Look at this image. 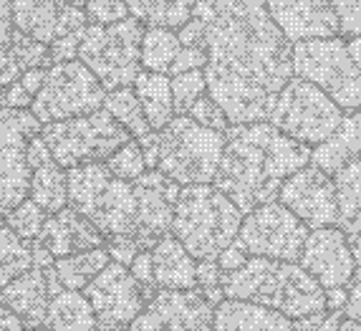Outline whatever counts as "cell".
<instances>
[{
	"mask_svg": "<svg viewBox=\"0 0 361 331\" xmlns=\"http://www.w3.org/2000/svg\"><path fill=\"white\" fill-rule=\"evenodd\" d=\"M177 36L182 46L205 51L207 97L230 124L265 121L293 78V43L271 20L265 0H200Z\"/></svg>",
	"mask_w": 361,
	"mask_h": 331,
	"instance_id": "obj_1",
	"label": "cell"
},
{
	"mask_svg": "<svg viewBox=\"0 0 361 331\" xmlns=\"http://www.w3.org/2000/svg\"><path fill=\"white\" fill-rule=\"evenodd\" d=\"M311 162V147L298 145L268 121L230 124L212 185L225 193L243 215L273 203L283 182Z\"/></svg>",
	"mask_w": 361,
	"mask_h": 331,
	"instance_id": "obj_2",
	"label": "cell"
},
{
	"mask_svg": "<svg viewBox=\"0 0 361 331\" xmlns=\"http://www.w3.org/2000/svg\"><path fill=\"white\" fill-rule=\"evenodd\" d=\"M225 299L250 301L273 308L290 321L326 311V291L298 263L271 258H247L240 268L223 273Z\"/></svg>",
	"mask_w": 361,
	"mask_h": 331,
	"instance_id": "obj_3",
	"label": "cell"
},
{
	"mask_svg": "<svg viewBox=\"0 0 361 331\" xmlns=\"http://www.w3.org/2000/svg\"><path fill=\"white\" fill-rule=\"evenodd\" d=\"M243 212L215 185L180 187L172 235L195 260H217L238 238Z\"/></svg>",
	"mask_w": 361,
	"mask_h": 331,
	"instance_id": "obj_4",
	"label": "cell"
},
{
	"mask_svg": "<svg viewBox=\"0 0 361 331\" xmlns=\"http://www.w3.org/2000/svg\"><path fill=\"white\" fill-rule=\"evenodd\" d=\"M68 207L97 225L104 238L137 233V190L134 182L116 180L104 162L71 167Z\"/></svg>",
	"mask_w": 361,
	"mask_h": 331,
	"instance_id": "obj_5",
	"label": "cell"
},
{
	"mask_svg": "<svg viewBox=\"0 0 361 331\" xmlns=\"http://www.w3.org/2000/svg\"><path fill=\"white\" fill-rule=\"evenodd\" d=\"M159 134V162L162 172L180 187L212 185L223 160L225 134L207 129L187 114H177Z\"/></svg>",
	"mask_w": 361,
	"mask_h": 331,
	"instance_id": "obj_6",
	"label": "cell"
},
{
	"mask_svg": "<svg viewBox=\"0 0 361 331\" xmlns=\"http://www.w3.org/2000/svg\"><path fill=\"white\" fill-rule=\"evenodd\" d=\"M142 36L145 25L132 16L111 25L89 23L76 59L99 78L104 91L124 89L142 73Z\"/></svg>",
	"mask_w": 361,
	"mask_h": 331,
	"instance_id": "obj_7",
	"label": "cell"
},
{
	"mask_svg": "<svg viewBox=\"0 0 361 331\" xmlns=\"http://www.w3.org/2000/svg\"><path fill=\"white\" fill-rule=\"evenodd\" d=\"M41 137L49 147L54 162L63 169L106 162L121 145H127L132 139L127 129L121 127L106 109L76 116V119L43 124Z\"/></svg>",
	"mask_w": 361,
	"mask_h": 331,
	"instance_id": "obj_8",
	"label": "cell"
},
{
	"mask_svg": "<svg viewBox=\"0 0 361 331\" xmlns=\"http://www.w3.org/2000/svg\"><path fill=\"white\" fill-rule=\"evenodd\" d=\"M343 109L326 91L313 86L306 78L293 76L278 91L268 114V124L283 132L298 145L316 147L341 124Z\"/></svg>",
	"mask_w": 361,
	"mask_h": 331,
	"instance_id": "obj_9",
	"label": "cell"
},
{
	"mask_svg": "<svg viewBox=\"0 0 361 331\" xmlns=\"http://www.w3.org/2000/svg\"><path fill=\"white\" fill-rule=\"evenodd\" d=\"M293 76L306 78L313 86L326 91L343 112L361 109V71L346 51V41L313 38L293 43Z\"/></svg>",
	"mask_w": 361,
	"mask_h": 331,
	"instance_id": "obj_10",
	"label": "cell"
},
{
	"mask_svg": "<svg viewBox=\"0 0 361 331\" xmlns=\"http://www.w3.org/2000/svg\"><path fill=\"white\" fill-rule=\"evenodd\" d=\"M106 91L99 78L81 61H63L46 68L43 86L33 97L30 114L43 124L63 119H76L104 109Z\"/></svg>",
	"mask_w": 361,
	"mask_h": 331,
	"instance_id": "obj_11",
	"label": "cell"
},
{
	"mask_svg": "<svg viewBox=\"0 0 361 331\" xmlns=\"http://www.w3.org/2000/svg\"><path fill=\"white\" fill-rule=\"evenodd\" d=\"M308 228L278 200L265 203L243 215L235 243L247 258H271L298 263Z\"/></svg>",
	"mask_w": 361,
	"mask_h": 331,
	"instance_id": "obj_12",
	"label": "cell"
},
{
	"mask_svg": "<svg viewBox=\"0 0 361 331\" xmlns=\"http://www.w3.org/2000/svg\"><path fill=\"white\" fill-rule=\"evenodd\" d=\"M41 134V121L30 109L0 107V217L28 200L30 167L25 150L33 137Z\"/></svg>",
	"mask_w": 361,
	"mask_h": 331,
	"instance_id": "obj_13",
	"label": "cell"
},
{
	"mask_svg": "<svg viewBox=\"0 0 361 331\" xmlns=\"http://www.w3.org/2000/svg\"><path fill=\"white\" fill-rule=\"evenodd\" d=\"M54 263V255L41 243H33V265L0 291V301L23 321L25 329H38L46 324L51 299L63 291L56 278Z\"/></svg>",
	"mask_w": 361,
	"mask_h": 331,
	"instance_id": "obj_14",
	"label": "cell"
},
{
	"mask_svg": "<svg viewBox=\"0 0 361 331\" xmlns=\"http://www.w3.org/2000/svg\"><path fill=\"white\" fill-rule=\"evenodd\" d=\"M278 203L286 205L308 230L331 228L338 223L336 182L313 164L301 167L283 182Z\"/></svg>",
	"mask_w": 361,
	"mask_h": 331,
	"instance_id": "obj_15",
	"label": "cell"
},
{
	"mask_svg": "<svg viewBox=\"0 0 361 331\" xmlns=\"http://www.w3.org/2000/svg\"><path fill=\"white\" fill-rule=\"evenodd\" d=\"M215 306L197 289L157 291L127 331H212Z\"/></svg>",
	"mask_w": 361,
	"mask_h": 331,
	"instance_id": "obj_16",
	"label": "cell"
},
{
	"mask_svg": "<svg viewBox=\"0 0 361 331\" xmlns=\"http://www.w3.org/2000/svg\"><path fill=\"white\" fill-rule=\"evenodd\" d=\"M81 294L91 303L97 321L129 326L147 306V296L127 265L111 263Z\"/></svg>",
	"mask_w": 361,
	"mask_h": 331,
	"instance_id": "obj_17",
	"label": "cell"
},
{
	"mask_svg": "<svg viewBox=\"0 0 361 331\" xmlns=\"http://www.w3.org/2000/svg\"><path fill=\"white\" fill-rule=\"evenodd\" d=\"M298 265L324 291L346 289L356 276V263L346 243V235L336 225L308 233Z\"/></svg>",
	"mask_w": 361,
	"mask_h": 331,
	"instance_id": "obj_18",
	"label": "cell"
},
{
	"mask_svg": "<svg viewBox=\"0 0 361 331\" xmlns=\"http://www.w3.org/2000/svg\"><path fill=\"white\" fill-rule=\"evenodd\" d=\"M134 190H137V233L134 238L142 251H152L172 230L180 185L154 169V172H145L139 180H134Z\"/></svg>",
	"mask_w": 361,
	"mask_h": 331,
	"instance_id": "obj_19",
	"label": "cell"
},
{
	"mask_svg": "<svg viewBox=\"0 0 361 331\" xmlns=\"http://www.w3.org/2000/svg\"><path fill=\"white\" fill-rule=\"evenodd\" d=\"M11 13L16 30L46 46L81 33L89 25L84 8L63 0H11Z\"/></svg>",
	"mask_w": 361,
	"mask_h": 331,
	"instance_id": "obj_20",
	"label": "cell"
},
{
	"mask_svg": "<svg viewBox=\"0 0 361 331\" xmlns=\"http://www.w3.org/2000/svg\"><path fill=\"white\" fill-rule=\"evenodd\" d=\"M265 11L290 43L338 36L331 0H265Z\"/></svg>",
	"mask_w": 361,
	"mask_h": 331,
	"instance_id": "obj_21",
	"label": "cell"
},
{
	"mask_svg": "<svg viewBox=\"0 0 361 331\" xmlns=\"http://www.w3.org/2000/svg\"><path fill=\"white\" fill-rule=\"evenodd\" d=\"M54 258H66V255L84 253V251H94V248H104L106 238L97 230V225L89 223L84 215H78L73 207H63V210L54 212L46 217L41 235L36 238Z\"/></svg>",
	"mask_w": 361,
	"mask_h": 331,
	"instance_id": "obj_22",
	"label": "cell"
},
{
	"mask_svg": "<svg viewBox=\"0 0 361 331\" xmlns=\"http://www.w3.org/2000/svg\"><path fill=\"white\" fill-rule=\"evenodd\" d=\"M154 283L159 291H192L197 289V260L187 253L175 235H164L149 251Z\"/></svg>",
	"mask_w": 361,
	"mask_h": 331,
	"instance_id": "obj_23",
	"label": "cell"
},
{
	"mask_svg": "<svg viewBox=\"0 0 361 331\" xmlns=\"http://www.w3.org/2000/svg\"><path fill=\"white\" fill-rule=\"evenodd\" d=\"M361 155V109L343 114L341 124L334 129L331 137H326L321 145L311 150L313 167H319L326 175H336L346 164H351Z\"/></svg>",
	"mask_w": 361,
	"mask_h": 331,
	"instance_id": "obj_24",
	"label": "cell"
},
{
	"mask_svg": "<svg viewBox=\"0 0 361 331\" xmlns=\"http://www.w3.org/2000/svg\"><path fill=\"white\" fill-rule=\"evenodd\" d=\"M293 321L273 308L223 299L212 313V331H290Z\"/></svg>",
	"mask_w": 361,
	"mask_h": 331,
	"instance_id": "obj_25",
	"label": "cell"
},
{
	"mask_svg": "<svg viewBox=\"0 0 361 331\" xmlns=\"http://www.w3.org/2000/svg\"><path fill=\"white\" fill-rule=\"evenodd\" d=\"M134 94H137L142 112L147 116L152 132H162L169 121L175 119V99H172V84L169 76L154 71H142L132 84Z\"/></svg>",
	"mask_w": 361,
	"mask_h": 331,
	"instance_id": "obj_26",
	"label": "cell"
},
{
	"mask_svg": "<svg viewBox=\"0 0 361 331\" xmlns=\"http://www.w3.org/2000/svg\"><path fill=\"white\" fill-rule=\"evenodd\" d=\"M51 331H94L97 313L81 291H59L51 299L46 324Z\"/></svg>",
	"mask_w": 361,
	"mask_h": 331,
	"instance_id": "obj_27",
	"label": "cell"
},
{
	"mask_svg": "<svg viewBox=\"0 0 361 331\" xmlns=\"http://www.w3.org/2000/svg\"><path fill=\"white\" fill-rule=\"evenodd\" d=\"M200 0H127L129 16L145 28L180 30L192 18Z\"/></svg>",
	"mask_w": 361,
	"mask_h": 331,
	"instance_id": "obj_28",
	"label": "cell"
},
{
	"mask_svg": "<svg viewBox=\"0 0 361 331\" xmlns=\"http://www.w3.org/2000/svg\"><path fill=\"white\" fill-rule=\"evenodd\" d=\"M28 198L41 207L46 215L63 210L68 205V175L63 167L51 160L30 172V190Z\"/></svg>",
	"mask_w": 361,
	"mask_h": 331,
	"instance_id": "obj_29",
	"label": "cell"
},
{
	"mask_svg": "<svg viewBox=\"0 0 361 331\" xmlns=\"http://www.w3.org/2000/svg\"><path fill=\"white\" fill-rule=\"evenodd\" d=\"M111 263L106 248H94L84 253L66 255V258H56V278H59L61 289L66 291H84L99 273Z\"/></svg>",
	"mask_w": 361,
	"mask_h": 331,
	"instance_id": "obj_30",
	"label": "cell"
},
{
	"mask_svg": "<svg viewBox=\"0 0 361 331\" xmlns=\"http://www.w3.org/2000/svg\"><path fill=\"white\" fill-rule=\"evenodd\" d=\"M182 51L177 30L167 28H145L142 36V71H154L172 76L175 61Z\"/></svg>",
	"mask_w": 361,
	"mask_h": 331,
	"instance_id": "obj_31",
	"label": "cell"
},
{
	"mask_svg": "<svg viewBox=\"0 0 361 331\" xmlns=\"http://www.w3.org/2000/svg\"><path fill=\"white\" fill-rule=\"evenodd\" d=\"M30 265H33V243L18 238L6 225V220H0V291L23 276Z\"/></svg>",
	"mask_w": 361,
	"mask_h": 331,
	"instance_id": "obj_32",
	"label": "cell"
},
{
	"mask_svg": "<svg viewBox=\"0 0 361 331\" xmlns=\"http://www.w3.org/2000/svg\"><path fill=\"white\" fill-rule=\"evenodd\" d=\"M104 109L109 114L119 121L121 127L127 129L129 137L139 139L149 134V124H147V116L142 112V104H139L137 94H134L132 86H124V89L106 91V99H104Z\"/></svg>",
	"mask_w": 361,
	"mask_h": 331,
	"instance_id": "obj_33",
	"label": "cell"
},
{
	"mask_svg": "<svg viewBox=\"0 0 361 331\" xmlns=\"http://www.w3.org/2000/svg\"><path fill=\"white\" fill-rule=\"evenodd\" d=\"M104 164H106V169L116 177V180H124V182L139 180V177L147 172L145 157H142V147H139L137 139H129L127 145H121Z\"/></svg>",
	"mask_w": 361,
	"mask_h": 331,
	"instance_id": "obj_34",
	"label": "cell"
},
{
	"mask_svg": "<svg viewBox=\"0 0 361 331\" xmlns=\"http://www.w3.org/2000/svg\"><path fill=\"white\" fill-rule=\"evenodd\" d=\"M46 212L38 207L33 200H23L20 205H16L11 212L6 215V225L13 230V233L18 235V238H23V241H36L38 235H41L43 230V223H46Z\"/></svg>",
	"mask_w": 361,
	"mask_h": 331,
	"instance_id": "obj_35",
	"label": "cell"
},
{
	"mask_svg": "<svg viewBox=\"0 0 361 331\" xmlns=\"http://www.w3.org/2000/svg\"><path fill=\"white\" fill-rule=\"evenodd\" d=\"M169 84H172V99H175L177 114H187V109L192 107L200 97L207 94V81H205V71H202V68L169 76Z\"/></svg>",
	"mask_w": 361,
	"mask_h": 331,
	"instance_id": "obj_36",
	"label": "cell"
},
{
	"mask_svg": "<svg viewBox=\"0 0 361 331\" xmlns=\"http://www.w3.org/2000/svg\"><path fill=\"white\" fill-rule=\"evenodd\" d=\"M11 54L16 59V64L20 66V71H30V68H49L54 66L51 61V51L46 43L33 41L30 36H23L20 30L13 33L11 41Z\"/></svg>",
	"mask_w": 361,
	"mask_h": 331,
	"instance_id": "obj_37",
	"label": "cell"
},
{
	"mask_svg": "<svg viewBox=\"0 0 361 331\" xmlns=\"http://www.w3.org/2000/svg\"><path fill=\"white\" fill-rule=\"evenodd\" d=\"M187 116L192 121H197V124H202V127L207 129H215V132H228L230 121L228 116H225V112L220 109V104L215 102L212 97H200L197 102L192 104V107L187 109Z\"/></svg>",
	"mask_w": 361,
	"mask_h": 331,
	"instance_id": "obj_38",
	"label": "cell"
},
{
	"mask_svg": "<svg viewBox=\"0 0 361 331\" xmlns=\"http://www.w3.org/2000/svg\"><path fill=\"white\" fill-rule=\"evenodd\" d=\"M86 20L94 25H111L129 18L127 0H86Z\"/></svg>",
	"mask_w": 361,
	"mask_h": 331,
	"instance_id": "obj_39",
	"label": "cell"
},
{
	"mask_svg": "<svg viewBox=\"0 0 361 331\" xmlns=\"http://www.w3.org/2000/svg\"><path fill=\"white\" fill-rule=\"evenodd\" d=\"M13 33H16V25L13 23H0V89L13 81H18L20 66L16 64L11 54V41H13Z\"/></svg>",
	"mask_w": 361,
	"mask_h": 331,
	"instance_id": "obj_40",
	"label": "cell"
},
{
	"mask_svg": "<svg viewBox=\"0 0 361 331\" xmlns=\"http://www.w3.org/2000/svg\"><path fill=\"white\" fill-rule=\"evenodd\" d=\"M338 20V33L343 36H361V0H331Z\"/></svg>",
	"mask_w": 361,
	"mask_h": 331,
	"instance_id": "obj_41",
	"label": "cell"
},
{
	"mask_svg": "<svg viewBox=\"0 0 361 331\" xmlns=\"http://www.w3.org/2000/svg\"><path fill=\"white\" fill-rule=\"evenodd\" d=\"M104 248H106L109 258L114 260V263L127 265V268H129V263L142 253V248H139L134 235H114V238H106Z\"/></svg>",
	"mask_w": 361,
	"mask_h": 331,
	"instance_id": "obj_42",
	"label": "cell"
},
{
	"mask_svg": "<svg viewBox=\"0 0 361 331\" xmlns=\"http://www.w3.org/2000/svg\"><path fill=\"white\" fill-rule=\"evenodd\" d=\"M341 319V311H319L311 313V316H303V319H295L290 331H336Z\"/></svg>",
	"mask_w": 361,
	"mask_h": 331,
	"instance_id": "obj_43",
	"label": "cell"
},
{
	"mask_svg": "<svg viewBox=\"0 0 361 331\" xmlns=\"http://www.w3.org/2000/svg\"><path fill=\"white\" fill-rule=\"evenodd\" d=\"M30 104H33V97L18 81H13V84L0 89V107L3 109H30Z\"/></svg>",
	"mask_w": 361,
	"mask_h": 331,
	"instance_id": "obj_44",
	"label": "cell"
},
{
	"mask_svg": "<svg viewBox=\"0 0 361 331\" xmlns=\"http://www.w3.org/2000/svg\"><path fill=\"white\" fill-rule=\"evenodd\" d=\"M205 51L202 49H195V46H182L180 56L175 61V68H172V76L182 71H197V68H205Z\"/></svg>",
	"mask_w": 361,
	"mask_h": 331,
	"instance_id": "obj_45",
	"label": "cell"
},
{
	"mask_svg": "<svg viewBox=\"0 0 361 331\" xmlns=\"http://www.w3.org/2000/svg\"><path fill=\"white\" fill-rule=\"evenodd\" d=\"M341 313L346 319L361 324V273L354 276V281L346 286V303H343Z\"/></svg>",
	"mask_w": 361,
	"mask_h": 331,
	"instance_id": "obj_46",
	"label": "cell"
},
{
	"mask_svg": "<svg viewBox=\"0 0 361 331\" xmlns=\"http://www.w3.org/2000/svg\"><path fill=\"white\" fill-rule=\"evenodd\" d=\"M51 160H54V157H51L49 147H46V142H43L41 134L30 139V142H28V150H25V162H28L30 172H33L36 167H41V164L51 162Z\"/></svg>",
	"mask_w": 361,
	"mask_h": 331,
	"instance_id": "obj_47",
	"label": "cell"
},
{
	"mask_svg": "<svg viewBox=\"0 0 361 331\" xmlns=\"http://www.w3.org/2000/svg\"><path fill=\"white\" fill-rule=\"evenodd\" d=\"M139 147H142V157H145V164H147V172H154L157 162H159V134L149 132L145 137L137 139Z\"/></svg>",
	"mask_w": 361,
	"mask_h": 331,
	"instance_id": "obj_48",
	"label": "cell"
},
{
	"mask_svg": "<svg viewBox=\"0 0 361 331\" xmlns=\"http://www.w3.org/2000/svg\"><path fill=\"white\" fill-rule=\"evenodd\" d=\"M43 78H46V68H30V71H23L18 76V84L28 91L30 97H36L43 86Z\"/></svg>",
	"mask_w": 361,
	"mask_h": 331,
	"instance_id": "obj_49",
	"label": "cell"
},
{
	"mask_svg": "<svg viewBox=\"0 0 361 331\" xmlns=\"http://www.w3.org/2000/svg\"><path fill=\"white\" fill-rule=\"evenodd\" d=\"M0 331H25L23 321H20L3 301H0Z\"/></svg>",
	"mask_w": 361,
	"mask_h": 331,
	"instance_id": "obj_50",
	"label": "cell"
},
{
	"mask_svg": "<svg viewBox=\"0 0 361 331\" xmlns=\"http://www.w3.org/2000/svg\"><path fill=\"white\" fill-rule=\"evenodd\" d=\"M346 303V289L326 291V311H341Z\"/></svg>",
	"mask_w": 361,
	"mask_h": 331,
	"instance_id": "obj_51",
	"label": "cell"
},
{
	"mask_svg": "<svg viewBox=\"0 0 361 331\" xmlns=\"http://www.w3.org/2000/svg\"><path fill=\"white\" fill-rule=\"evenodd\" d=\"M346 51H349V56L356 64V68L361 71V36L349 38V41H346Z\"/></svg>",
	"mask_w": 361,
	"mask_h": 331,
	"instance_id": "obj_52",
	"label": "cell"
},
{
	"mask_svg": "<svg viewBox=\"0 0 361 331\" xmlns=\"http://www.w3.org/2000/svg\"><path fill=\"white\" fill-rule=\"evenodd\" d=\"M336 331H361V324H356V321H351V319H346V316H343Z\"/></svg>",
	"mask_w": 361,
	"mask_h": 331,
	"instance_id": "obj_53",
	"label": "cell"
},
{
	"mask_svg": "<svg viewBox=\"0 0 361 331\" xmlns=\"http://www.w3.org/2000/svg\"><path fill=\"white\" fill-rule=\"evenodd\" d=\"M94 331H127V326L119 324H104V321H97V329Z\"/></svg>",
	"mask_w": 361,
	"mask_h": 331,
	"instance_id": "obj_54",
	"label": "cell"
},
{
	"mask_svg": "<svg viewBox=\"0 0 361 331\" xmlns=\"http://www.w3.org/2000/svg\"><path fill=\"white\" fill-rule=\"evenodd\" d=\"M63 3H71V6H76V8H84L86 6V0H63Z\"/></svg>",
	"mask_w": 361,
	"mask_h": 331,
	"instance_id": "obj_55",
	"label": "cell"
},
{
	"mask_svg": "<svg viewBox=\"0 0 361 331\" xmlns=\"http://www.w3.org/2000/svg\"><path fill=\"white\" fill-rule=\"evenodd\" d=\"M25 331H51L49 326H38V329H25Z\"/></svg>",
	"mask_w": 361,
	"mask_h": 331,
	"instance_id": "obj_56",
	"label": "cell"
}]
</instances>
